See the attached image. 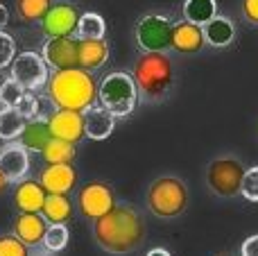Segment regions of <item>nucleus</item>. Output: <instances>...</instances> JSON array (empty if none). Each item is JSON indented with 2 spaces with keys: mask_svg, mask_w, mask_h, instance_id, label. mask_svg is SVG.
<instances>
[{
  "mask_svg": "<svg viewBox=\"0 0 258 256\" xmlns=\"http://www.w3.org/2000/svg\"><path fill=\"white\" fill-rule=\"evenodd\" d=\"M138 98L145 102H163L174 86V63L165 52H141L132 66Z\"/></svg>",
  "mask_w": 258,
  "mask_h": 256,
  "instance_id": "nucleus-3",
  "label": "nucleus"
},
{
  "mask_svg": "<svg viewBox=\"0 0 258 256\" xmlns=\"http://www.w3.org/2000/svg\"><path fill=\"white\" fill-rule=\"evenodd\" d=\"M27 93H30V91H25L18 82H14L12 77H9V80H5L3 89H0V104H3V107L18 109L23 104V100H25Z\"/></svg>",
  "mask_w": 258,
  "mask_h": 256,
  "instance_id": "nucleus-28",
  "label": "nucleus"
},
{
  "mask_svg": "<svg viewBox=\"0 0 258 256\" xmlns=\"http://www.w3.org/2000/svg\"><path fill=\"white\" fill-rule=\"evenodd\" d=\"M9 77L23 86L25 91L34 93V91H43L48 84L50 68L43 61V57L36 52H21L9 66Z\"/></svg>",
  "mask_w": 258,
  "mask_h": 256,
  "instance_id": "nucleus-8",
  "label": "nucleus"
},
{
  "mask_svg": "<svg viewBox=\"0 0 258 256\" xmlns=\"http://www.w3.org/2000/svg\"><path fill=\"white\" fill-rule=\"evenodd\" d=\"M98 82L93 73L84 68H63L52 71L45 84V95L52 100L54 109H73V111H86L98 104Z\"/></svg>",
  "mask_w": 258,
  "mask_h": 256,
  "instance_id": "nucleus-2",
  "label": "nucleus"
},
{
  "mask_svg": "<svg viewBox=\"0 0 258 256\" xmlns=\"http://www.w3.org/2000/svg\"><path fill=\"white\" fill-rule=\"evenodd\" d=\"M39 184L45 193L68 195L77 186V172L73 163H48L39 175Z\"/></svg>",
  "mask_w": 258,
  "mask_h": 256,
  "instance_id": "nucleus-15",
  "label": "nucleus"
},
{
  "mask_svg": "<svg viewBox=\"0 0 258 256\" xmlns=\"http://www.w3.org/2000/svg\"><path fill=\"white\" fill-rule=\"evenodd\" d=\"M206 48V36L204 27L195 25L190 21H179L172 27V41H170V50L177 54H200Z\"/></svg>",
  "mask_w": 258,
  "mask_h": 256,
  "instance_id": "nucleus-14",
  "label": "nucleus"
},
{
  "mask_svg": "<svg viewBox=\"0 0 258 256\" xmlns=\"http://www.w3.org/2000/svg\"><path fill=\"white\" fill-rule=\"evenodd\" d=\"M107 34V23L100 14L84 12L80 16V25H77V39H104Z\"/></svg>",
  "mask_w": 258,
  "mask_h": 256,
  "instance_id": "nucleus-26",
  "label": "nucleus"
},
{
  "mask_svg": "<svg viewBox=\"0 0 258 256\" xmlns=\"http://www.w3.org/2000/svg\"><path fill=\"white\" fill-rule=\"evenodd\" d=\"M215 16H218V3L215 0H186L183 3V18L195 23V25L204 27Z\"/></svg>",
  "mask_w": 258,
  "mask_h": 256,
  "instance_id": "nucleus-24",
  "label": "nucleus"
},
{
  "mask_svg": "<svg viewBox=\"0 0 258 256\" xmlns=\"http://www.w3.org/2000/svg\"><path fill=\"white\" fill-rule=\"evenodd\" d=\"M50 132L54 139L68 141V143H80L86 136L84 130V111H73V109H54L48 118Z\"/></svg>",
  "mask_w": 258,
  "mask_h": 256,
  "instance_id": "nucleus-12",
  "label": "nucleus"
},
{
  "mask_svg": "<svg viewBox=\"0 0 258 256\" xmlns=\"http://www.w3.org/2000/svg\"><path fill=\"white\" fill-rule=\"evenodd\" d=\"M41 57L50 71L77 66V36H50L41 48Z\"/></svg>",
  "mask_w": 258,
  "mask_h": 256,
  "instance_id": "nucleus-11",
  "label": "nucleus"
},
{
  "mask_svg": "<svg viewBox=\"0 0 258 256\" xmlns=\"http://www.w3.org/2000/svg\"><path fill=\"white\" fill-rule=\"evenodd\" d=\"M27 118L21 109L14 107H3L0 109V139L7 143V141H18L21 132L25 130Z\"/></svg>",
  "mask_w": 258,
  "mask_h": 256,
  "instance_id": "nucleus-23",
  "label": "nucleus"
},
{
  "mask_svg": "<svg viewBox=\"0 0 258 256\" xmlns=\"http://www.w3.org/2000/svg\"><path fill=\"white\" fill-rule=\"evenodd\" d=\"M50 139H52V132H50L48 120H45V118H30L25 130H23L21 136H18V143H21L27 152L41 154Z\"/></svg>",
  "mask_w": 258,
  "mask_h": 256,
  "instance_id": "nucleus-20",
  "label": "nucleus"
},
{
  "mask_svg": "<svg viewBox=\"0 0 258 256\" xmlns=\"http://www.w3.org/2000/svg\"><path fill=\"white\" fill-rule=\"evenodd\" d=\"M45 231H48V220L43 218V213H18L16 220H14V234L27 247L43 245Z\"/></svg>",
  "mask_w": 258,
  "mask_h": 256,
  "instance_id": "nucleus-18",
  "label": "nucleus"
},
{
  "mask_svg": "<svg viewBox=\"0 0 258 256\" xmlns=\"http://www.w3.org/2000/svg\"><path fill=\"white\" fill-rule=\"evenodd\" d=\"M240 195H242L245 200H249V202H258V166L249 168V170L245 172Z\"/></svg>",
  "mask_w": 258,
  "mask_h": 256,
  "instance_id": "nucleus-32",
  "label": "nucleus"
},
{
  "mask_svg": "<svg viewBox=\"0 0 258 256\" xmlns=\"http://www.w3.org/2000/svg\"><path fill=\"white\" fill-rule=\"evenodd\" d=\"M145 256H172L168 252V249H163V247H154V249H150Z\"/></svg>",
  "mask_w": 258,
  "mask_h": 256,
  "instance_id": "nucleus-36",
  "label": "nucleus"
},
{
  "mask_svg": "<svg viewBox=\"0 0 258 256\" xmlns=\"http://www.w3.org/2000/svg\"><path fill=\"white\" fill-rule=\"evenodd\" d=\"M80 9L71 3H52L48 14L41 21V30L48 36H77L80 25Z\"/></svg>",
  "mask_w": 258,
  "mask_h": 256,
  "instance_id": "nucleus-10",
  "label": "nucleus"
},
{
  "mask_svg": "<svg viewBox=\"0 0 258 256\" xmlns=\"http://www.w3.org/2000/svg\"><path fill=\"white\" fill-rule=\"evenodd\" d=\"M218 256H227V254H218Z\"/></svg>",
  "mask_w": 258,
  "mask_h": 256,
  "instance_id": "nucleus-39",
  "label": "nucleus"
},
{
  "mask_svg": "<svg viewBox=\"0 0 258 256\" xmlns=\"http://www.w3.org/2000/svg\"><path fill=\"white\" fill-rule=\"evenodd\" d=\"M204 36H206V45L227 48L236 39V27L227 16H215L213 21H209L204 25Z\"/></svg>",
  "mask_w": 258,
  "mask_h": 256,
  "instance_id": "nucleus-21",
  "label": "nucleus"
},
{
  "mask_svg": "<svg viewBox=\"0 0 258 256\" xmlns=\"http://www.w3.org/2000/svg\"><path fill=\"white\" fill-rule=\"evenodd\" d=\"M93 238L107 254H132L145 243V222L134 207L116 204L111 211L93 222Z\"/></svg>",
  "mask_w": 258,
  "mask_h": 256,
  "instance_id": "nucleus-1",
  "label": "nucleus"
},
{
  "mask_svg": "<svg viewBox=\"0 0 258 256\" xmlns=\"http://www.w3.org/2000/svg\"><path fill=\"white\" fill-rule=\"evenodd\" d=\"M7 23H9V12H7V7L0 3V30H5Z\"/></svg>",
  "mask_w": 258,
  "mask_h": 256,
  "instance_id": "nucleus-35",
  "label": "nucleus"
},
{
  "mask_svg": "<svg viewBox=\"0 0 258 256\" xmlns=\"http://www.w3.org/2000/svg\"><path fill=\"white\" fill-rule=\"evenodd\" d=\"M3 84H5V80H3V75H0V89H3Z\"/></svg>",
  "mask_w": 258,
  "mask_h": 256,
  "instance_id": "nucleus-38",
  "label": "nucleus"
},
{
  "mask_svg": "<svg viewBox=\"0 0 258 256\" xmlns=\"http://www.w3.org/2000/svg\"><path fill=\"white\" fill-rule=\"evenodd\" d=\"M0 256H30V247L14 231L3 234L0 236Z\"/></svg>",
  "mask_w": 258,
  "mask_h": 256,
  "instance_id": "nucleus-30",
  "label": "nucleus"
},
{
  "mask_svg": "<svg viewBox=\"0 0 258 256\" xmlns=\"http://www.w3.org/2000/svg\"><path fill=\"white\" fill-rule=\"evenodd\" d=\"M245 172L247 168L242 166L240 159L224 154V157H218L209 163V168H206V186H209L211 193L222 200L236 198V195H240Z\"/></svg>",
  "mask_w": 258,
  "mask_h": 256,
  "instance_id": "nucleus-6",
  "label": "nucleus"
},
{
  "mask_svg": "<svg viewBox=\"0 0 258 256\" xmlns=\"http://www.w3.org/2000/svg\"><path fill=\"white\" fill-rule=\"evenodd\" d=\"M116 193L107 181L93 179L89 184H84L77 190V209L86 220L95 222L98 218H102L104 213H109L116 207Z\"/></svg>",
  "mask_w": 258,
  "mask_h": 256,
  "instance_id": "nucleus-9",
  "label": "nucleus"
},
{
  "mask_svg": "<svg viewBox=\"0 0 258 256\" xmlns=\"http://www.w3.org/2000/svg\"><path fill=\"white\" fill-rule=\"evenodd\" d=\"M138 89L132 73H109L98 86V104L113 113L116 118H125L136 109Z\"/></svg>",
  "mask_w": 258,
  "mask_h": 256,
  "instance_id": "nucleus-5",
  "label": "nucleus"
},
{
  "mask_svg": "<svg viewBox=\"0 0 258 256\" xmlns=\"http://www.w3.org/2000/svg\"><path fill=\"white\" fill-rule=\"evenodd\" d=\"M109 54L107 39H77V66L84 71H100L109 61Z\"/></svg>",
  "mask_w": 258,
  "mask_h": 256,
  "instance_id": "nucleus-17",
  "label": "nucleus"
},
{
  "mask_svg": "<svg viewBox=\"0 0 258 256\" xmlns=\"http://www.w3.org/2000/svg\"><path fill=\"white\" fill-rule=\"evenodd\" d=\"M52 0H16V16L23 23H41L48 14Z\"/></svg>",
  "mask_w": 258,
  "mask_h": 256,
  "instance_id": "nucleus-27",
  "label": "nucleus"
},
{
  "mask_svg": "<svg viewBox=\"0 0 258 256\" xmlns=\"http://www.w3.org/2000/svg\"><path fill=\"white\" fill-rule=\"evenodd\" d=\"M43 218L48 220V225H68L73 220V204L68 200V195H54L48 193L43 204Z\"/></svg>",
  "mask_w": 258,
  "mask_h": 256,
  "instance_id": "nucleus-22",
  "label": "nucleus"
},
{
  "mask_svg": "<svg viewBox=\"0 0 258 256\" xmlns=\"http://www.w3.org/2000/svg\"><path fill=\"white\" fill-rule=\"evenodd\" d=\"M240 14L245 23L258 27V0H240Z\"/></svg>",
  "mask_w": 258,
  "mask_h": 256,
  "instance_id": "nucleus-33",
  "label": "nucleus"
},
{
  "mask_svg": "<svg viewBox=\"0 0 258 256\" xmlns=\"http://www.w3.org/2000/svg\"><path fill=\"white\" fill-rule=\"evenodd\" d=\"M0 172L7 177L9 184H18L30 172V152L18 141H7L0 148Z\"/></svg>",
  "mask_w": 258,
  "mask_h": 256,
  "instance_id": "nucleus-13",
  "label": "nucleus"
},
{
  "mask_svg": "<svg viewBox=\"0 0 258 256\" xmlns=\"http://www.w3.org/2000/svg\"><path fill=\"white\" fill-rule=\"evenodd\" d=\"M14 59H16V41L12 39V34L0 30V71L12 66Z\"/></svg>",
  "mask_w": 258,
  "mask_h": 256,
  "instance_id": "nucleus-31",
  "label": "nucleus"
},
{
  "mask_svg": "<svg viewBox=\"0 0 258 256\" xmlns=\"http://www.w3.org/2000/svg\"><path fill=\"white\" fill-rule=\"evenodd\" d=\"M145 204L152 216L161 220H174L188 209V188L179 177L163 175L150 184L145 193Z\"/></svg>",
  "mask_w": 258,
  "mask_h": 256,
  "instance_id": "nucleus-4",
  "label": "nucleus"
},
{
  "mask_svg": "<svg viewBox=\"0 0 258 256\" xmlns=\"http://www.w3.org/2000/svg\"><path fill=\"white\" fill-rule=\"evenodd\" d=\"M68 227L66 225H48V231H45L43 238V247L48 252H63L68 245Z\"/></svg>",
  "mask_w": 258,
  "mask_h": 256,
  "instance_id": "nucleus-29",
  "label": "nucleus"
},
{
  "mask_svg": "<svg viewBox=\"0 0 258 256\" xmlns=\"http://www.w3.org/2000/svg\"><path fill=\"white\" fill-rule=\"evenodd\" d=\"M45 188L39 184V179H23L14 188V209L18 213H41L45 204Z\"/></svg>",
  "mask_w": 258,
  "mask_h": 256,
  "instance_id": "nucleus-16",
  "label": "nucleus"
},
{
  "mask_svg": "<svg viewBox=\"0 0 258 256\" xmlns=\"http://www.w3.org/2000/svg\"><path fill=\"white\" fill-rule=\"evenodd\" d=\"M7 186H9V181H7V177L3 175V172H0V195L5 193V190H7Z\"/></svg>",
  "mask_w": 258,
  "mask_h": 256,
  "instance_id": "nucleus-37",
  "label": "nucleus"
},
{
  "mask_svg": "<svg viewBox=\"0 0 258 256\" xmlns=\"http://www.w3.org/2000/svg\"><path fill=\"white\" fill-rule=\"evenodd\" d=\"M113 127H116V116L102 104H93L91 109L84 111V130L86 136L93 141H104L111 136Z\"/></svg>",
  "mask_w": 258,
  "mask_h": 256,
  "instance_id": "nucleus-19",
  "label": "nucleus"
},
{
  "mask_svg": "<svg viewBox=\"0 0 258 256\" xmlns=\"http://www.w3.org/2000/svg\"><path fill=\"white\" fill-rule=\"evenodd\" d=\"M41 157H43L45 166L48 163H73L77 157V148L75 143H68V141H61V139H50L48 145L43 148V152H41Z\"/></svg>",
  "mask_w": 258,
  "mask_h": 256,
  "instance_id": "nucleus-25",
  "label": "nucleus"
},
{
  "mask_svg": "<svg viewBox=\"0 0 258 256\" xmlns=\"http://www.w3.org/2000/svg\"><path fill=\"white\" fill-rule=\"evenodd\" d=\"M174 21L163 14H145L134 27V39L141 52H168Z\"/></svg>",
  "mask_w": 258,
  "mask_h": 256,
  "instance_id": "nucleus-7",
  "label": "nucleus"
},
{
  "mask_svg": "<svg viewBox=\"0 0 258 256\" xmlns=\"http://www.w3.org/2000/svg\"><path fill=\"white\" fill-rule=\"evenodd\" d=\"M240 256H258V234L249 236V238L240 245Z\"/></svg>",
  "mask_w": 258,
  "mask_h": 256,
  "instance_id": "nucleus-34",
  "label": "nucleus"
}]
</instances>
